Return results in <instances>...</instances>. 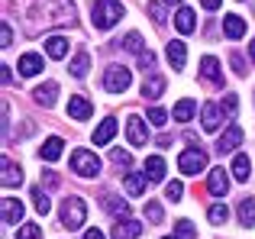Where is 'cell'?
I'll return each mask as SVG.
<instances>
[{
	"instance_id": "obj_1",
	"label": "cell",
	"mask_w": 255,
	"mask_h": 239,
	"mask_svg": "<svg viewBox=\"0 0 255 239\" xmlns=\"http://www.w3.org/2000/svg\"><path fill=\"white\" fill-rule=\"evenodd\" d=\"M19 23L29 36H39L55 26H68L75 19V0H13Z\"/></svg>"
},
{
	"instance_id": "obj_2",
	"label": "cell",
	"mask_w": 255,
	"mask_h": 239,
	"mask_svg": "<svg viewBox=\"0 0 255 239\" xmlns=\"http://www.w3.org/2000/svg\"><path fill=\"white\" fill-rule=\"evenodd\" d=\"M120 19H123V3L120 0H94V6H91L94 29H110Z\"/></svg>"
},
{
	"instance_id": "obj_3",
	"label": "cell",
	"mask_w": 255,
	"mask_h": 239,
	"mask_svg": "<svg viewBox=\"0 0 255 239\" xmlns=\"http://www.w3.org/2000/svg\"><path fill=\"white\" fill-rule=\"evenodd\" d=\"M58 217H62V227L65 230H81L87 223V204L81 197H65L62 201V210H58Z\"/></svg>"
},
{
	"instance_id": "obj_4",
	"label": "cell",
	"mask_w": 255,
	"mask_h": 239,
	"mask_svg": "<svg viewBox=\"0 0 255 239\" xmlns=\"http://www.w3.org/2000/svg\"><path fill=\"white\" fill-rule=\"evenodd\" d=\"M71 171L81 178H97L100 175V158L87 149H75L71 152Z\"/></svg>"
},
{
	"instance_id": "obj_5",
	"label": "cell",
	"mask_w": 255,
	"mask_h": 239,
	"mask_svg": "<svg viewBox=\"0 0 255 239\" xmlns=\"http://www.w3.org/2000/svg\"><path fill=\"white\" fill-rule=\"evenodd\" d=\"M178 168L184 171V175H200V171H207V152L197 149V145L184 149L178 155Z\"/></svg>"
},
{
	"instance_id": "obj_6",
	"label": "cell",
	"mask_w": 255,
	"mask_h": 239,
	"mask_svg": "<svg viewBox=\"0 0 255 239\" xmlns=\"http://www.w3.org/2000/svg\"><path fill=\"white\" fill-rule=\"evenodd\" d=\"M129 81H132V75L123 65H110V68L104 71V88L110 91V94H123V91L129 88Z\"/></svg>"
},
{
	"instance_id": "obj_7",
	"label": "cell",
	"mask_w": 255,
	"mask_h": 239,
	"mask_svg": "<svg viewBox=\"0 0 255 239\" xmlns=\"http://www.w3.org/2000/svg\"><path fill=\"white\" fill-rule=\"evenodd\" d=\"M126 139H129V145H145L149 142V126H145L142 117L132 114L129 120H126Z\"/></svg>"
},
{
	"instance_id": "obj_8",
	"label": "cell",
	"mask_w": 255,
	"mask_h": 239,
	"mask_svg": "<svg viewBox=\"0 0 255 239\" xmlns=\"http://www.w3.org/2000/svg\"><path fill=\"white\" fill-rule=\"evenodd\" d=\"M236 145H243V126L230 123L223 129V136L217 139V152H220V155H226V152H236Z\"/></svg>"
},
{
	"instance_id": "obj_9",
	"label": "cell",
	"mask_w": 255,
	"mask_h": 239,
	"mask_svg": "<svg viewBox=\"0 0 255 239\" xmlns=\"http://www.w3.org/2000/svg\"><path fill=\"white\" fill-rule=\"evenodd\" d=\"M200 78H204L207 84H213V88H223V68H220V62L213 55L200 58Z\"/></svg>"
},
{
	"instance_id": "obj_10",
	"label": "cell",
	"mask_w": 255,
	"mask_h": 239,
	"mask_svg": "<svg viewBox=\"0 0 255 239\" xmlns=\"http://www.w3.org/2000/svg\"><path fill=\"white\" fill-rule=\"evenodd\" d=\"M207 188H210L213 197H226V191H230V175H226V168L207 171Z\"/></svg>"
},
{
	"instance_id": "obj_11",
	"label": "cell",
	"mask_w": 255,
	"mask_h": 239,
	"mask_svg": "<svg viewBox=\"0 0 255 239\" xmlns=\"http://www.w3.org/2000/svg\"><path fill=\"white\" fill-rule=\"evenodd\" d=\"M139 233H142V223H136V220H129L126 217L123 223H113V230H110V239H139Z\"/></svg>"
},
{
	"instance_id": "obj_12",
	"label": "cell",
	"mask_w": 255,
	"mask_h": 239,
	"mask_svg": "<svg viewBox=\"0 0 255 239\" xmlns=\"http://www.w3.org/2000/svg\"><path fill=\"white\" fill-rule=\"evenodd\" d=\"M62 152H65L62 136H49L42 142V149H39V158H42V162H58V158H62Z\"/></svg>"
},
{
	"instance_id": "obj_13",
	"label": "cell",
	"mask_w": 255,
	"mask_h": 239,
	"mask_svg": "<svg viewBox=\"0 0 255 239\" xmlns=\"http://www.w3.org/2000/svg\"><path fill=\"white\" fill-rule=\"evenodd\" d=\"M91 114H94V104L87 101L84 94H75V97L68 101V117H71V120H87Z\"/></svg>"
},
{
	"instance_id": "obj_14",
	"label": "cell",
	"mask_w": 255,
	"mask_h": 239,
	"mask_svg": "<svg viewBox=\"0 0 255 239\" xmlns=\"http://www.w3.org/2000/svg\"><path fill=\"white\" fill-rule=\"evenodd\" d=\"M55 97H58V84L55 81H45V84H39V88L32 91V101H36L39 107H52Z\"/></svg>"
},
{
	"instance_id": "obj_15",
	"label": "cell",
	"mask_w": 255,
	"mask_h": 239,
	"mask_svg": "<svg viewBox=\"0 0 255 239\" xmlns=\"http://www.w3.org/2000/svg\"><path fill=\"white\" fill-rule=\"evenodd\" d=\"M223 32H226V39H243L246 36V19L239 16V13H226L223 16Z\"/></svg>"
},
{
	"instance_id": "obj_16",
	"label": "cell",
	"mask_w": 255,
	"mask_h": 239,
	"mask_svg": "<svg viewBox=\"0 0 255 239\" xmlns=\"http://www.w3.org/2000/svg\"><path fill=\"white\" fill-rule=\"evenodd\" d=\"M0 181H3V188H19L23 184V168L13 158H3V178Z\"/></svg>"
},
{
	"instance_id": "obj_17",
	"label": "cell",
	"mask_w": 255,
	"mask_h": 239,
	"mask_svg": "<svg viewBox=\"0 0 255 239\" xmlns=\"http://www.w3.org/2000/svg\"><path fill=\"white\" fill-rule=\"evenodd\" d=\"M113 136H117V120L107 117V120H100V126L94 129V145H107Z\"/></svg>"
},
{
	"instance_id": "obj_18",
	"label": "cell",
	"mask_w": 255,
	"mask_h": 239,
	"mask_svg": "<svg viewBox=\"0 0 255 239\" xmlns=\"http://www.w3.org/2000/svg\"><path fill=\"white\" fill-rule=\"evenodd\" d=\"M19 220H23V204L16 197H3V223L6 227H16Z\"/></svg>"
},
{
	"instance_id": "obj_19",
	"label": "cell",
	"mask_w": 255,
	"mask_h": 239,
	"mask_svg": "<svg viewBox=\"0 0 255 239\" xmlns=\"http://www.w3.org/2000/svg\"><path fill=\"white\" fill-rule=\"evenodd\" d=\"M174 26H178V32H184V36L197 29V16H194L191 6H181V10L174 13Z\"/></svg>"
},
{
	"instance_id": "obj_20",
	"label": "cell",
	"mask_w": 255,
	"mask_h": 239,
	"mask_svg": "<svg viewBox=\"0 0 255 239\" xmlns=\"http://www.w3.org/2000/svg\"><path fill=\"white\" fill-rule=\"evenodd\" d=\"M165 94V78L162 75H149L142 81V97H149V101H158V97Z\"/></svg>"
},
{
	"instance_id": "obj_21",
	"label": "cell",
	"mask_w": 255,
	"mask_h": 239,
	"mask_svg": "<svg viewBox=\"0 0 255 239\" xmlns=\"http://www.w3.org/2000/svg\"><path fill=\"white\" fill-rule=\"evenodd\" d=\"M42 71V55H36V52H26L23 58H19V75L23 78H32Z\"/></svg>"
},
{
	"instance_id": "obj_22",
	"label": "cell",
	"mask_w": 255,
	"mask_h": 239,
	"mask_svg": "<svg viewBox=\"0 0 255 239\" xmlns=\"http://www.w3.org/2000/svg\"><path fill=\"white\" fill-rule=\"evenodd\" d=\"M168 62H171V68H174V71L184 68V62H187V49H184V42H181V39H171V42H168Z\"/></svg>"
},
{
	"instance_id": "obj_23",
	"label": "cell",
	"mask_w": 255,
	"mask_h": 239,
	"mask_svg": "<svg viewBox=\"0 0 255 239\" xmlns=\"http://www.w3.org/2000/svg\"><path fill=\"white\" fill-rule=\"evenodd\" d=\"M42 45H45V55L49 58H65L68 55V39L65 36H49Z\"/></svg>"
},
{
	"instance_id": "obj_24",
	"label": "cell",
	"mask_w": 255,
	"mask_h": 239,
	"mask_svg": "<svg viewBox=\"0 0 255 239\" xmlns=\"http://www.w3.org/2000/svg\"><path fill=\"white\" fill-rule=\"evenodd\" d=\"M200 123H204L207 132L220 129V107H217V104H204V110H200Z\"/></svg>"
},
{
	"instance_id": "obj_25",
	"label": "cell",
	"mask_w": 255,
	"mask_h": 239,
	"mask_svg": "<svg viewBox=\"0 0 255 239\" xmlns=\"http://www.w3.org/2000/svg\"><path fill=\"white\" fill-rule=\"evenodd\" d=\"M233 178L236 181H249V175H252V162H249V155H243V152H236V158H233Z\"/></svg>"
},
{
	"instance_id": "obj_26",
	"label": "cell",
	"mask_w": 255,
	"mask_h": 239,
	"mask_svg": "<svg viewBox=\"0 0 255 239\" xmlns=\"http://www.w3.org/2000/svg\"><path fill=\"white\" fill-rule=\"evenodd\" d=\"M145 181H149V178H145V171H129V175H126V194H129V197H139L145 191Z\"/></svg>"
},
{
	"instance_id": "obj_27",
	"label": "cell",
	"mask_w": 255,
	"mask_h": 239,
	"mask_svg": "<svg viewBox=\"0 0 255 239\" xmlns=\"http://www.w3.org/2000/svg\"><path fill=\"white\" fill-rule=\"evenodd\" d=\"M100 204H104V207L110 210V214L117 217V220H120V217H123V220L129 217V204H126V201H120V197H113V194H104V201H100Z\"/></svg>"
},
{
	"instance_id": "obj_28",
	"label": "cell",
	"mask_w": 255,
	"mask_h": 239,
	"mask_svg": "<svg viewBox=\"0 0 255 239\" xmlns=\"http://www.w3.org/2000/svg\"><path fill=\"white\" fill-rule=\"evenodd\" d=\"M236 214H239V223H243V227H252L255 223V197H243Z\"/></svg>"
},
{
	"instance_id": "obj_29",
	"label": "cell",
	"mask_w": 255,
	"mask_h": 239,
	"mask_svg": "<svg viewBox=\"0 0 255 239\" xmlns=\"http://www.w3.org/2000/svg\"><path fill=\"white\" fill-rule=\"evenodd\" d=\"M145 178H149V181H162V178H165L162 155H149V158H145Z\"/></svg>"
},
{
	"instance_id": "obj_30",
	"label": "cell",
	"mask_w": 255,
	"mask_h": 239,
	"mask_svg": "<svg viewBox=\"0 0 255 239\" xmlns=\"http://www.w3.org/2000/svg\"><path fill=\"white\" fill-rule=\"evenodd\" d=\"M87 68H91V55H87V52H78V55L71 58V65H68V71H71L75 78H84Z\"/></svg>"
},
{
	"instance_id": "obj_31",
	"label": "cell",
	"mask_w": 255,
	"mask_h": 239,
	"mask_svg": "<svg viewBox=\"0 0 255 239\" xmlns=\"http://www.w3.org/2000/svg\"><path fill=\"white\" fill-rule=\"evenodd\" d=\"M194 110H197L194 101H178L174 104V120H178V123H187V120L194 117Z\"/></svg>"
},
{
	"instance_id": "obj_32",
	"label": "cell",
	"mask_w": 255,
	"mask_h": 239,
	"mask_svg": "<svg viewBox=\"0 0 255 239\" xmlns=\"http://www.w3.org/2000/svg\"><path fill=\"white\" fill-rule=\"evenodd\" d=\"M32 207H36L39 210V214H49V210H52V201H49V194H45V191L42 188H32Z\"/></svg>"
},
{
	"instance_id": "obj_33",
	"label": "cell",
	"mask_w": 255,
	"mask_h": 239,
	"mask_svg": "<svg viewBox=\"0 0 255 239\" xmlns=\"http://www.w3.org/2000/svg\"><path fill=\"white\" fill-rule=\"evenodd\" d=\"M207 217H210V223H217V227H223V223L230 220V207H226V204H213V207L207 210Z\"/></svg>"
},
{
	"instance_id": "obj_34",
	"label": "cell",
	"mask_w": 255,
	"mask_h": 239,
	"mask_svg": "<svg viewBox=\"0 0 255 239\" xmlns=\"http://www.w3.org/2000/svg\"><path fill=\"white\" fill-rule=\"evenodd\" d=\"M174 236L178 239H197V230H194L191 220H178L174 223Z\"/></svg>"
},
{
	"instance_id": "obj_35",
	"label": "cell",
	"mask_w": 255,
	"mask_h": 239,
	"mask_svg": "<svg viewBox=\"0 0 255 239\" xmlns=\"http://www.w3.org/2000/svg\"><path fill=\"white\" fill-rule=\"evenodd\" d=\"M16 239H42V227H36V223H23V227L16 230Z\"/></svg>"
},
{
	"instance_id": "obj_36",
	"label": "cell",
	"mask_w": 255,
	"mask_h": 239,
	"mask_svg": "<svg viewBox=\"0 0 255 239\" xmlns=\"http://www.w3.org/2000/svg\"><path fill=\"white\" fill-rule=\"evenodd\" d=\"M162 217H165V210H162V204H158V201L145 204V220H149V223H162Z\"/></svg>"
},
{
	"instance_id": "obj_37",
	"label": "cell",
	"mask_w": 255,
	"mask_h": 239,
	"mask_svg": "<svg viewBox=\"0 0 255 239\" xmlns=\"http://www.w3.org/2000/svg\"><path fill=\"white\" fill-rule=\"evenodd\" d=\"M123 49H129V52H136V55H142V36H139V32H129V36L123 39Z\"/></svg>"
},
{
	"instance_id": "obj_38",
	"label": "cell",
	"mask_w": 255,
	"mask_h": 239,
	"mask_svg": "<svg viewBox=\"0 0 255 239\" xmlns=\"http://www.w3.org/2000/svg\"><path fill=\"white\" fill-rule=\"evenodd\" d=\"M145 10H149V16H152V19H155V23H158V26H162V23H165V19H168V16H165V6H162V3H158V0H149V3H145Z\"/></svg>"
},
{
	"instance_id": "obj_39",
	"label": "cell",
	"mask_w": 255,
	"mask_h": 239,
	"mask_svg": "<svg viewBox=\"0 0 255 239\" xmlns=\"http://www.w3.org/2000/svg\"><path fill=\"white\" fill-rule=\"evenodd\" d=\"M181 194H184V184H181V181H168V184H165V197H168L171 204H178Z\"/></svg>"
},
{
	"instance_id": "obj_40",
	"label": "cell",
	"mask_w": 255,
	"mask_h": 239,
	"mask_svg": "<svg viewBox=\"0 0 255 239\" xmlns=\"http://www.w3.org/2000/svg\"><path fill=\"white\" fill-rule=\"evenodd\" d=\"M110 158H113V165H123V168H129V165H132V155L126 149H113Z\"/></svg>"
},
{
	"instance_id": "obj_41",
	"label": "cell",
	"mask_w": 255,
	"mask_h": 239,
	"mask_svg": "<svg viewBox=\"0 0 255 239\" xmlns=\"http://www.w3.org/2000/svg\"><path fill=\"white\" fill-rule=\"evenodd\" d=\"M145 120H149L152 126H165V123H168V114H165L162 107H152V110H149V117H145Z\"/></svg>"
},
{
	"instance_id": "obj_42",
	"label": "cell",
	"mask_w": 255,
	"mask_h": 239,
	"mask_svg": "<svg viewBox=\"0 0 255 239\" xmlns=\"http://www.w3.org/2000/svg\"><path fill=\"white\" fill-rule=\"evenodd\" d=\"M0 45H3V49H6V45H13V29H10V23L0 26Z\"/></svg>"
},
{
	"instance_id": "obj_43",
	"label": "cell",
	"mask_w": 255,
	"mask_h": 239,
	"mask_svg": "<svg viewBox=\"0 0 255 239\" xmlns=\"http://www.w3.org/2000/svg\"><path fill=\"white\" fill-rule=\"evenodd\" d=\"M236 107H239L236 94H226V97H223V110H226V114H230V117H236Z\"/></svg>"
},
{
	"instance_id": "obj_44",
	"label": "cell",
	"mask_w": 255,
	"mask_h": 239,
	"mask_svg": "<svg viewBox=\"0 0 255 239\" xmlns=\"http://www.w3.org/2000/svg\"><path fill=\"white\" fill-rule=\"evenodd\" d=\"M139 65H142V71L155 68V55H152V52H142V55H139Z\"/></svg>"
},
{
	"instance_id": "obj_45",
	"label": "cell",
	"mask_w": 255,
	"mask_h": 239,
	"mask_svg": "<svg viewBox=\"0 0 255 239\" xmlns=\"http://www.w3.org/2000/svg\"><path fill=\"white\" fill-rule=\"evenodd\" d=\"M230 62H233V68H236V75H246V58L243 55H230Z\"/></svg>"
},
{
	"instance_id": "obj_46",
	"label": "cell",
	"mask_w": 255,
	"mask_h": 239,
	"mask_svg": "<svg viewBox=\"0 0 255 239\" xmlns=\"http://www.w3.org/2000/svg\"><path fill=\"white\" fill-rule=\"evenodd\" d=\"M42 178H45V184H49V188H55V184H58V175H55V171H42Z\"/></svg>"
},
{
	"instance_id": "obj_47",
	"label": "cell",
	"mask_w": 255,
	"mask_h": 239,
	"mask_svg": "<svg viewBox=\"0 0 255 239\" xmlns=\"http://www.w3.org/2000/svg\"><path fill=\"white\" fill-rule=\"evenodd\" d=\"M200 3H204V6H207V10H217V6H220V3H223V0H200Z\"/></svg>"
},
{
	"instance_id": "obj_48",
	"label": "cell",
	"mask_w": 255,
	"mask_h": 239,
	"mask_svg": "<svg viewBox=\"0 0 255 239\" xmlns=\"http://www.w3.org/2000/svg\"><path fill=\"white\" fill-rule=\"evenodd\" d=\"M84 239H104V233H100V230H87Z\"/></svg>"
},
{
	"instance_id": "obj_49",
	"label": "cell",
	"mask_w": 255,
	"mask_h": 239,
	"mask_svg": "<svg viewBox=\"0 0 255 239\" xmlns=\"http://www.w3.org/2000/svg\"><path fill=\"white\" fill-rule=\"evenodd\" d=\"M0 68H3V84H13V75H10V68H6V65H0Z\"/></svg>"
},
{
	"instance_id": "obj_50",
	"label": "cell",
	"mask_w": 255,
	"mask_h": 239,
	"mask_svg": "<svg viewBox=\"0 0 255 239\" xmlns=\"http://www.w3.org/2000/svg\"><path fill=\"white\" fill-rule=\"evenodd\" d=\"M249 55H252V65H255V39L249 42Z\"/></svg>"
},
{
	"instance_id": "obj_51",
	"label": "cell",
	"mask_w": 255,
	"mask_h": 239,
	"mask_svg": "<svg viewBox=\"0 0 255 239\" xmlns=\"http://www.w3.org/2000/svg\"><path fill=\"white\" fill-rule=\"evenodd\" d=\"M165 3H181V0H165Z\"/></svg>"
},
{
	"instance_id": "obj_52",
	"label": "cell",
	"mask_w": 255,
	"mask_h": 239,
	"mask_svg": "<svg viewBox=\"0 0 255 239\" xmlns=\"http://www.w3.org/2000/svg\"><path fill=\"white\" fill-rule=\"evenodd\" d=\"M165 239H178V236H165Z\"/></svg>"
}]
</instances>
